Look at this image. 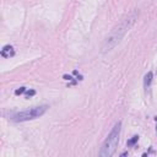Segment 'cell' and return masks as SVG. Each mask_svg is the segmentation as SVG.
Masks as SVG:
<instances>
[{
    "label": "cell",
    "instance_id": "52a82bcc",
    "mask_svg": "<svg viewBox=\"0 0 157 157\" xmlns=\"http://www.w3.org/2000/svg\"><path fill=\"white\" fill-rule=\"evenodd\" d=\"M25 91H26V88H25V87H20L18 90H16V91H15V93H16V94H22Z\"/></svg>",
    "mask_w": 157,
    "mask_h": 157
},
{
    "label": "cell",
    "instance_id": "8992f818",
    "mask_svg": "<svg viewBox=\"0 0 157 157\" xmlns=\"http://www.w3.org/2000/svg\"><path fill=\"white\" fill-rule=\"evenodd\" d=\"M137 140H139V136H136V135H135V136H132V139L128 141V146H132Z\"/></svg>",
    "mask_w": 157,
    "mask_h": 157
},
{
    "label": "cell",
    "instance_id": "5b68a950",
    "mask_svg": "<svg viewBox=\"0 0 157 157\" xmlns=\"http://www.w3.org/2000/svg\"><path fill=\"white\" fill-rule=\"evenodd\" d=\"M151 81H152V72L150 71V72H147L145 75V78H144V86H145V88H148Z\"/></svg>",
    "mask_w": 157,
    "mask_h": 157
},
{
    "label": "cell",
    "instance_id": "3957f363",
    "mask_svg": "<svg viewBox=\"0 0 157 157\" xmlns=\"http://www.w3.org/2000/svg\"><path fill=\"white\" fill-rule=\"evenodd\" d=\"M49 107L47 104L44 105H38V107H33V108H29V109H26V110H22V112H17V113H12L10 115V119L13 120V121H27V120H32V119H36V118H39L40 115H43L47 109Z\"/></svg>",
    "mask_w": 157,
    "mask_h": 157
},
{
    "label": "cell",
    "instance_id": "7a4b0ae2",
    "mask_svg": "<svg viewBox=\"0 0 157 157\" xmlns=\"http://www.w3.org/2000/svg\"><path fill=\"white\" fill-rule=\"evenodd\" d=\"M120 131H121V121H118V123L114 124V126L112 128L107 139L102 144V147H101V151H99L101 157H110V156L114 155V152L118 147Z\"/></svg>",
    "mask_w": 157,
    "mask_h": 157
},
{
    "label": "cell",
    "instance_id": "6da1fadb",
    "mask_svg": "<svg viewBox=\"0 0 157 157\" xmlns=\"http://www.w3.org/2000/svg\"><path fill=\"white\" fill-rule=\"evenodd\" d=\"M137 17H139V10L137 9H134L130 12H128L120 20V22L112 29V32L108 34V37L104 39V42L101 47V53H109L110 50H113L120 43V40L123 39L125 33L135 23Z\"/></svg>",
    "mask_w": 157,
    "mask_h": 157
},
{
    "label": "cell",
    "instance_id": "ba28073f",
    "mask_svg": "<svg viewBox=\"0 0 157 157\" xmlns=\"http://www.w3.org/2000/svg\"><path fill=\"white\" fill-rule=\"evenodd\" d=\"M155 120H156V123H157V117L155 118ZM156 131H157V128H156Z\"/></svg>",
    "mask_w": 157,
    "mask_h": 157
},
{
    "label": "cell",
    "instance_id": "277c9868",
    "mask_svg": "<svg viewBox=\"0 0 157 157\" xmlns=\"http://www.w3.org/2000/svg\"><path fill=\"white\" fill-rule=\"evenodd\" d=\"M15 54V50L11 45H5L2 49H1V55L4 58H10V56H13Z\"/></svg>",
    "mask_w": 157,
    "mask_h": 157
}]
</instances>
